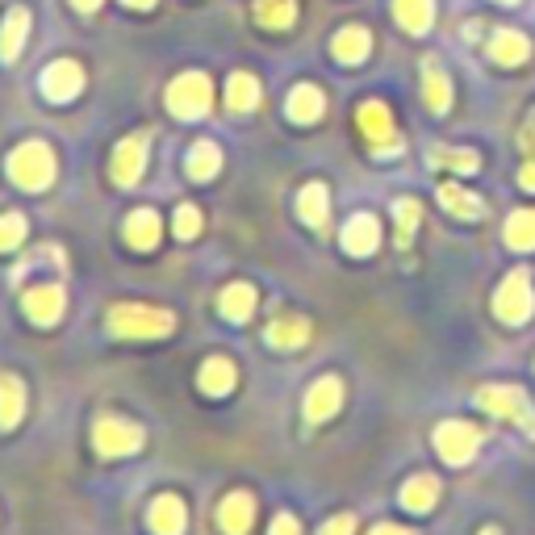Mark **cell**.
<instances>
[{"mask_svg": "<svg viewBox=\"0 0 535 535\" xmlns=\"http://www.w3.org/2000/svg\"><path fill=\"white\" fill-rule=\"evenodd\" d=\"M109 331L118 339H164L176 331V318L172 310H155V306H113Z\"/></svg>", "mask_w": 535, "mask_h": 535, "instance_id": "1", "label": "cell"}, {"mask_svg": "<svg viewBox=\"0 0 535 535\" xmlns=\"http://www.w3.org/2000/svg\"><path fill=\"white\" fill-rule=\"evenodd\" d=\"M9 176L17 189L26 193H42L46 184L55 180V155L46 143H21L13 155H9Z\"/></svg>", "mask_w": 535, "mask_h": 535, "instance_id": "2", "label": "cell"}, {"mask_svg": "<svg viewBox=\"0 0 535 535\" xmlns=\"http://www.w3.org/2000/svg\"><path fill=\"white\" fill-rule=\"evenodd\" d=\"M209 105H214V88H209V80L201 72H184L172 80L168 88V109L176 113L180 122H197L209 113Z\"/></svg>", "mask_w": 535, "mask_h": 535, "instance_id": "3", "label": "cell"}, {"mask_svg": "<svg viewBox=\"0 0 535 535\" xmlns=\"http://www.w3.org/2000/svg\"><path fill=\"white\" fill-rule=\"evenodd\" d=\"M477 406L498 414V418H510V423H519L527 435H535V414H531L527 393L519 385H481L477 389Z\"/></svg>", "mask_w": 535, "mask_h": 535, "instance_id": "4", "label": "cell"}, {"mask_svg": "<svg viewBox=\"0 0 535 535\" xmlns=\"http://www.w3.org/2000/svg\"><path fill=\"white\" fill-rule=\"evenodd\" d=\"M531 306H535V293H531V276L523 268H515L506 276V281L498 285L494 293V314L506 322V327H523V322L531 318Z\"/></svg>", "mask_w": 535, "mask_h": 535, "instance_id": "5", "label": "cell"}, {"mask_svg": "<svg viewBox=\"0 0 535 535\" xmlns=\"http://www.w3.org/2000/svg\"><path fill=\"white\" fill-rule=\"evenodd\" d=\"M92 444H97L101 456H130L143 448V431L118 414H105V418H97V427H92Z\"/></svg>", "mask_w": 535, "mask_h": 535, "instance_id": "6", "label": "cell"}, {"mask_svg": "<svg viewBox=\"0 0 535 535\" xmlns=\"http://www.w3.org/2000/svg\"><path fill=\"white\" fill-rule=\"evenodd\" d=\"M356 122H360L364 138L372 143V155H398L402 151V138H398V130H393V118H389V109L381 101H364Z\"/></svg>", "mask_w": 535, "mask_h": 535, "instance_id": "7", "label": "cell"}, {"mask_svg": "<svg viewBox=\"0 0 535 535\" xmlns=\"http://www.w3.org/2000/svg\"><path fill=\"white\" fill-rule=\"evenodd\" d=\"M481 448V431L473 423H439L435 427V452L448 464H469Z\"/></svg>", "mask_w": 535, "mask_h": 535, "instance_id": "8", "label": "cell"}, {"mask_svg": "<svg viewBox=\"0 0 535 535\" xmlns=\"http://www.w3.org/2000/svg\"><path fill=\"white\" fill-rule=\"evenodd\" d=\"M80 88H84V72H80V63L76 59H55L51 67L42 72V92H46V101H72L80 97Z\"/></svg>", "mask_w": 535, "mask_h": 535, "instance_id": "9", "label": "cell"}, {"mask_svg": "<svg viewBox=\"0 0 535 535\" xmlns=\"http://www.w3.org/2000/svg\"><path fill=\"white\" fill-rule=\"evenodd\" d=\"M21 310H26V318L38 322V327H55V322L63 318V310H67V297H63L59 285H38V289H30L26 297H21Z\"/></svg>", "mask_w": 535, "mask_h": 535, "instance_id": "10", "label": "cell"}, {"mask_svg": "<svg viewBox=\"0 0 535 535\" xmlns=\"http://www.w3.org/2000/svg\"><path fill=\"white\" fill-rule=\"evenodd\" d=\"M143 168H147V134L122 138L118 151H113V180L118 184H138Z\"/></svg>", "mask_w": 535, "mask_h": 535, "instance_id": "11", "label": "cell"}, {"mask_svg": "<svg viewBox=\"0 0 535 535\" xmlns=\"http://www.w3.org/2000/svg\"><path fill=\"white\" fill-rule=\"evenodd\" d=\"M251 523H255V498L243 494V490L239 494H226L222 506H218V527L226 535H247Z\"/></svg>", "mask_w": 535, "mask_h": 535, "instance_id": "12", "label": "cell"}, {"mask_svg": "<svg viewBox=\"0 0 535 535\" xmlns=\"http://www.w3.org/2000/svg\"><path fill=\"white\" fill-rule=\"evenodd\" d=\"M381 247V222L372 214H356L343 226V251L347 255H372Z\"/></svg>", "mask_w": 535, "mask_h": 535, "instance_id": "13", "label": "cell"}, {"mask_svg": "<svg viewBox=\"0 0 535 535\" xmlns=\"http://www.w3.org/2000/svg\"><path fill=\"white\" fill-rule=\"evenodd\" d=\"M339 402H343L339 377H322V381H314V389L306 393V418H310V423H327V418L339 410Z\"/></svg>", "mask_w": 535, "mask_h": 535, "instance_id": "14", "label": "cell"}, {"mask_svg": "<svg viewBox=\"0 0 535 535\" xmlns=\"http://www.w3.org/2000/svg\"><path fill=\"white\" fill-rule=\"evenodd\" d=\"M439 205H444L452 218H464V222L485 218V201L469 189H460V184H439Z\"/></svg>", "mask_w": 535, "mask_h": 535, "instance_id": "15", "label": "cell"}, {"mask_svg": "<svg viewBox=\"0 0 535 535\" xmlns=\"http://www.w3.org/2000/svg\"><path fill=\"white\" fill-rule=\"evenodd\" d=\"M490 59L502 63V67H519V63H527V59H531V42H527V34H519V30H498V34L490 38Z\"/></svg>", "mask_w": 535, "mask_h": 535, "instance_id": "16", "label": "cell"}, {"mask_svg": "<svg viewBox=\"0 0 535 535\" xmlns=\"http://www.w3.org/2000/svg\"><path fill=\"white\" fill-rule=\"evenodd\" d=\"M26 414V385L9 372H0V431H13Z\"/></svg>", "mask_w": 535, "mask_h": 535, "instance_id": "17", "label": "cell"}, {"mask_svg": "<svg viewBox=\"0 0 535 535\" xmlns=\"http://www.w3.org/2000/svg\"><path fill=\"white\" fill-rule=\"evenodd\" d=\"M327 214H331V201H327V184H306V189L297 193V218L306 222V226H314V230H322L327 226Z\"/></svg>", "mask_w": 535, "mask_h": 535, "instance_id": "18", "label": "cell"}, {"mask_svg": "<svg viewBox=\"0 0 535 535\" xmlns=\"http://www.w3.org/2000/svg\"><path fill=\"white\" fill-rule=\"evenodd\" d=\"M322 109H327V97L314 88V84H297L293 92H289V118L297 122V126H310V122H318L322 118Z\"/></svg>", "mask_w": 535, "mask_h": 535, "instance_id": "19", "label": "cell"}, {"mask_svg": "<svg viewBox=\"0 0 535 535\" xmlns=\"http://www.w3.org/2000/svg\"><path fill=\"white\" fill-rule=\"evenodd\" d=\"M423 97L431 105V113H448L452 109V80L444 76V67L435 59L423 63Z\"/></svg>", "mask_w": 535, "mask_h": 535, "instance_id": "20", "label": "cell"}, {"mask_svg": "<svg viewBox=\"0 0 535 535\" xmlns=\"http://www.w3.org/2000/svg\"><path fill=\"white\" fill-rule=\"evenodd\" d=\"M393 17L406 34H427L435 21V0H393Z\"/></svg>", "mask_w": 535, "mask_h": 535, "instance_id": "21", "label": "cell"}, {"mask_svg": "<svg viewBox=\"0 0 535 535\" xmlns=\"http://www.w3.org/2000/svg\"><path fill=\"white\" fill-rule=\"evenodd\" d=\"M239 381V368L235 360H226V356H214V360H205L201 368V389L209 393V398H222V393H230Z\"/></svg>", "mask_w": 535, "mask_h": 535, "instance_id": "22", "label": "cell"}, {"mask_svg": "<svg viewBox=\"0 0 535 535\" xmlns=\"http://www.w3.org/2000/svg\"><path fill=\"white\" fill-rule=\"evenodd\" d=\"M331 51H335V59H339V63H364V59H368V51H372V34H368L364 26H347V30H339V34H335Z\"/></svg>", "mask_w": 535, "mask_h": 535, "instance_id": "23", "label": "cell"}, {"mask_svg": "<svg viewBox=\"0 0 535 535\" xmlns=\"http://www.w3.org/2000/svg\"><path fill=\"white\" fill-rule=\"evenodd\" d=\"M439 502V481L431 473H418L402 485V506L414 510V515H427V510Z\"/></svg>", "mask_w": 535, "mask_h": 535, "instance_id": "24", "label": "cell"}, {"mask_svg": "<svg viewBox=\"0 0 535 535\" xmlns=\"http://www.w3.org/2000/svg\"><path fill=\"white\" fill-rule=\"evenodd\" d=\"M184 519H189V515H184V502L176 494L155 498V506H151V531L155 535H180Z\"/></svg>", "mask_w": 535, "mask_h": 535, "instance_id": "25", "label": "cell"}, {"mask_svg": "<svg viewBox=\"0 0 535 535\" xmlns=\"http://www.w3.org/2000/svg\"><path fill=\"white\" fill-rule=\"evenodd\" d=\"M126 243L138 251H151L159 243V214L155 209H134L126 218Z\"/></svg>", "mask_w": 535, "mask_h": 535, "instance_id": "26", "label": "cell"}, {"mask_svg": "<svg viewBox=\"0 0 535 535\" xmlns=\"http://www.w3.org/2000/svg\"><path fill=\"white\" fill-rule=\"evenodd\" d=\"M268 343L272 347H285V352H293V347H306L310 343V322L297 318V314L276 318L272 327H268Z\"/></svg>", "mask_w": 535, "mask_h": 535, "instance_id": "27", "label": "cell"}, {"mask_svg": "<svg viewBox=\"0 0 535 535\" xmlns=\"http://www.w3.org/2000/svg\"><path fill=\"white\" fill-rule=\"evenodd\" d=\"M218 310H222V318H230V322H247L251 314H255V289L251 285H226L222 289V297H218Z\"/></svg>", "mask_w": 535, "mask_h": 535, "instance_id": "28", "label": "cell"}, {"mask_svg": "<svg viewBox=\"0 0 535 535\" xmlns=\"http://www.w3.org/2000/svg\"><path fill=\"white\" fill-rule=\"evenodd\" d=\"M26 34H30V13L26 9H13L5 17V30H0V59L13 63L21 55V42H26Z\"/></svg>", "mask_w": 535, "mask_h": 535, "instance_id": "29", "label": "cell"}, {"mask_svg": "<svg viewBox=\"0 0 535 535\" xmlns=\"http://www.w3.org/2000/svg\"><path fill=\"white\" fill-rule=\"evenodd\" d=\"M226 105L235 113H251L255 105H260V80L247 76V72H235L226 80Z\"/></svg>", "mask_w": 535, "mask_h": 535, "instance_id": "30", "label": "cell"}, {"mask_svg": "<svg viewBox=\"0 0 535 535\" xmlns=\"http://www.w3.org/2000/svg\"><path fill=\"white\" fill-rule=\"evenodd\" d=\"M431 168H448V172H477L481 155L469 147H431Z\"/></svg>", "mask_w": 535, "mask_h": 535, "instance_id": "31", "label": "cell"}, {"mask_svg": "<svg viewBox=\"0 0 535 535\" xmlns=\"http://www.w3.org/2000/svg\"><path fill=\"white\" fill-rule=\"evenodd\" d=\"M297 17V0H255V21L268 30H289Z\"/></svg>", "mask_w": 535, "mask_h": 535, "instance_id": "32", "label": "cell"}, {"mask_svg": "<svg viewBox=\"0 0 535 535\" xmlns=\"http://www.w3.org/2000/svg\"><path fill=\"white\" fill-rule=\"evenodd\" d=\"M506 247L531 251L535 247V209H515L506 218Z\"/></svg>", "mask_w": 535, "mask_h": 535, "instance_id": "33", "label": "cell"}, {"mask_svg": "<svg viewBox=\"0 0 535 535\" xmlns=\"http://www.w3.org/2000/svg\"><path fill=\"white\" fill-rule=\"evenodd\" d=\"M218 168H222V151H218L214 143H197V147L189 151V176H193V180H214Z\"/></svg>", "mask_w": 535, "mask_h": 535, "instance_id": "34", "label": "cell"}, {"mask_svg": "<svg viewBox=\"0 0 535 535\" xmlns=\"http://www.w3.org/2000/svg\"><path fill=\"white\" fill-rule=\"evenodd\" d=\"M393 218H398V247H406L414 239L418 222H423V205H418L414 197H402L398 205H393Z\"/></svg>", "mask_w": 535, "mask_h": 535, "instance_id": "35", "label": "cell"}, {"mask_svg": "<svg viewBox=\"0 0 535 535\" xmlns=\"http://www.w3.org/2000/svg\"><path fill=\"white\" fill-rule=\"evenodd\" d=\"M21 239H26V218H21V214H5V218H0V251L21 247Z\"/></svg>", "mask_w": 535, "mask_h": 535, "instance_id": "36", "label": "cell"}, {"mask_svg": "<svg viewBox=\"0 0 535 535\" xmlns=\"http://www.w3.org/2000/svg\"><path fill=\"white\" fill-rule=\"evenodd\" d=\"M197 230H201V209L180 205L176 209V239H197Z\"/></svg>", "mask_w": 535, "mask_h": 535, "instance_id": "37", "label": "cell"}, {"mask_svg": "<svg viewBox=\"0 0 535 535\" xmlns=\"http://www.w3.org/2000/svg\"><path fill=\"white\" fill-rule=\"evenodd\" d=\"M352 531H356V519L352 515H335L331 523H322L318 535H352Z\"/></svg>", "mask_w": 535, "mask_h": 535, "instance_id": "38", "label": "cell"}, {"mask_svg": "<svg viewBox=\"0 0 535 535\" xmlns=\"http://www.w3.org/2000/svg\"><path fill=\"white\" fill-rule=\"evenodd\" d=\"M272 535H301V523L293 515H276L272 519Z\"/></svg>", "mask_w": 535, "mask_h": 535, "instance_id": "39", "label": "cell"}, {"mask_svg": "<svg viewBox=\"0 0 535 535\" xmlns=\"http://www.w3.org/2000/svg\"><path fill=\"white\" fill-rule=\"evenodd\" d=\"M519 143H523V151H527V155H535V109H531V118H527L523 134H519Z\"/></svg>", "mask_w": 535, "mask_h": 535, "instance_id": "40", "label": "cell"}, {"mask_svg": "<svg viewBox=\"0 0 535 535\" xmlns=\"http://www.w3.org/2000/svg\"><path fill=\"white\" fill-rule=\"evenodd\" d=\"M519 184H523L527 193H535V155H531L527 164H523V172H519Z\"/></svg>", "mask_w": 535, "mask_h": 535, "instance_id": "41", "label": "cell"}, {"mask_svg": "<svg viewBox=\"0 0 535 535\" xmlns=\"http://www.w3.org/2000/svg\"><path fill=\"white\" fill-rule=\"evenodd\" d=\"M368 535H414V531H406V527H393V523H381V527H372Z\"/></svg>", "mask_w": 535, "mask_h": 535, "instance_id": "42", "label": "cell"}, {"mask_svg": "<svg viewBox=\"0 0 535 535\" xmlns=\"http://www.w3.org/2000/svg\"><path fill=\"white\" fill-rule=\"evenodd\" d=\"M72 5H76L80 13H92V9H101V5H105V0H72Z\"/></svg>", "mask_w": 535, "mask_h": 535, "instance_id": "43", "label": "cell"}, {"mask_svg": "<svg viewBox=\"0 0 535 535\" xmlns=\"http://www.w3.org/2000/svg\"><path fill=\"white\" fill-rule=\"evenodd\" d=\"M122 5H130V9H151L155 0H122Z\"/></svg>", "mask_w": 535, "mask_h": 535, "instance_id": "44", "label": "cell"}, {"mask_svg": "<svg viewBox=\"0 0 535 535\" xmlns=\"http://www.w3.org/2000/svg\"><path fill=\"white\" fill-rule=\"evenodd\" d=\"M481 535H498V531H494V527H485V531H481Z\"/></svg>", "mask_w": 535, "mask_h": 535, "instance_id": "45", "label": "cell"}, {"mask_svg": "<svg viewBox=\"0 0 535 535\" xmlns=\"http://www.w3.org/2000/svg\"><path fill=\"white\" fill-rule=\"evenodd\" d=\"M498 5H515V0H498Z\"/></svg>", "mask_w": 535, "mask_h": 535, "instance_id": "46", "label": "cell"}]
</instances>
